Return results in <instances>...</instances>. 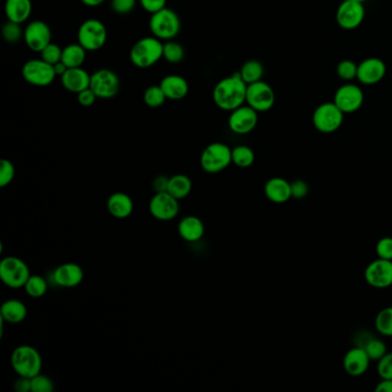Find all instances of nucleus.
<instances>
[{"label": "nucleus", "instance_id": "1", "mask_svg": "<svg viewBox=\"0 0 392 392\" xmlns=\"http://www.w3.org/2000/svg\"><path fill=\"white\" fill-rule=\"evenodd\" d=\"M247 83L237 71L217 82L213 90L214 103L219 109L231 112L247 103Z\"/></svg>", "mask_w": 392, "mask_h": 392}, {"label": "nucleus", "instance_id": "2", "mask_svg": "<svg viewBox=\"0 0 392 392\" xmlns=\"http://www.w3.org/2000/svg\"><path fill=\"white\" fill-rule=\"evenodd\" d=\"M129 57L135 67L141 69L152 67L163 57V43L154 36L142 38L134 44Z\"/></svg>", "mask_w": 392, "mask_h": 392}, {"label": "nucleus", "instance_id": "3", "mask_svg": "<svg viewBox=\"0 0 392 392\" xmlns=\"http://www.w3.org/2000/svg\"><path fill=\"white\" fill-rule=\"evenodd\" d=\"M10 362L17 375L28 379H33L34 376L41 374L43 367L41 353L31 345L17 346L12 353Z\"/></svg>", "mask_w": 392, "mask_h": 392}, {"label": "nucleus", "instance_id": "4", "mask_svg": "<svg viewBox=\"0 0 392 392\" xmlns=\"http://www.w3.org/2000/svg\"><path fill=\"white\" fill-rule=\"evenodd\" d=\"M150 30L160 41H172L181 30V20L175 10L165 7L163 10L151 14Z\"/></svg>", "mask_w": 392, "mask_h": 392}, {"label": "nucleus", "instance_id": "5", "mask_svg": "<svg viewBox=\"0 0 392 392\" xmlns=\"http://www.w3.org/2000/svg\"><path fill=\"white\" fill-rule=\"evenodd\" d=\"M229 146L224 143H212L206 146L200 157V166L208 174H219L233 163V157Z\"/></svg>", "mask_w": 392, "mask_h": 392}, {"label": "nucleus", "instance_id": "6", "mask_svg": "<svg viewBox=\"0 0 392 392\" xmlns=\"http://www.w3.org/2000/svg\"><path fill=\"white\" fill-rule=\"evenodd\" d=\"M78 41L87 51H98L107 41L105 24L97 19H88L80 26Z\"/></svg>", "mask_w": 392, "mask_h": 392}, {"label": "nucleus", "instance_id": "7", "mask_svg": "<svg viewBox=\"0 0 392 392\" xmlns=\"http://www.w3.org/2000/svg\"><path fill=\"white\" fill-rule=\"evenodd\" d=\"M30 276V269L20 258L10 256L0 262V278L8 287H24Z\"/></svg>", "mask_w": 392, "mask_h": 392}, {"label": "nucleus", "instance_id": "8", "mask_svg": "<svg viewBox=\"0 0 392 392\" xmlns=\"http://www.w3.org/2000/svg\"><path fill=\"white\" fill-rule=\"evenodd\" d=\"M344 115L335 103H323L315 109L312 122L318 132L332 134L341 128L344 121Z\"/></svg>", "mask_w": 392, "mask_h": 392}, {"label": "nucleus", "instance_id": "9", "mask_svg": "<svg viewBox=\"0 0 392 392\" xmlns=\"http://www.w3.org/2000/svg\"><path fill=\"white\" fill-rule=\"evenodd\" d=\"M22 76L29 84L44 88L53 83L57 73L53 64H48L41 57L27 61L22 67Z\"/></svg>", "mask_w": 392, "mask_h": 392}, {"label": "nucleus", "instance_id": "10", "mask_svg": "<svg viewBox=\"0 0 392 392\" xmlns=\"http://www.w3.org/2000/svg\"><path fill=\"white\" fill-rule=\"evenodd\" d=\"M247 104L258 113L267 112L275 104L274 90L264 81L249 84L247 90Z\"/></svg>", "mask_w": 392, "mask_h": 392}, {"label": "nucleus", "instance_id": "11", "mask_svg": "<svg viewBox=\"0 0 392 392\" xmlns=\"http://www.w3.org/2000/svg\"><path fill=\"white\" fill-rule=\"evenodd\" d=\"M120 85L118 75L109 69H99L91 75L90 89L98 98H113L120 91Z\"/></svg>", "mask_w": 392, "mask_h": 392}, {"label": "nucleus", "instance_id": "12", "mask_svg": "<svg viewBox=\"0 0 392 392\" xmlns=\"http://www.w3.org/2000/svg\"><path fill=\"white\" fill-rule=\"evenodd\" d=\"M365 20L364 3L355 0H345L336 10V21L341 29L353 30L362 26Z\"/></svg>", "mask_w": 392, "mask_h": 392}, {"label": "nucleus", "instance_id": "13", "mask_svg": "<svg viewBox=\"0 0 392 392\" xmlns=\"http://www.w3.org/2000/svg\"><path fill=\"white\" fill-rule=\"evenodd\" d=\"M150 213L154 219L160 221H172L179 213V199L170 193H157L149 204Z\"/></svg>", "mask_w": 392, "mask_h": 392}, {"label": "nucleus", "instance_id": "14", "mask_svg": "<svg viewBox=\"0 0 392 392\" xmlns=\"http://www.w3.org/2000/svg\"><path fill=\"white\" fill-rule=\"evenodd\" d=\"M364 100L365 97L362 89L351 83L341 85V88L337 89L334 97V103L344 114L358 112L364 105Z\"/></svg>", "mask_w": 392, "mask_h": 392}, {"label": "nucleus", "instance_id": "15", "mask_svg": "<svg viewBox=\"0 0 392 392\" xmlns=\"http://www.w3.org/2000/svg\"><path fill=\"white\" fill-rule=\"evenodd\" d=\"M52 33L44 21H33L24 29V39L31 51L41 53L51 43Z\"/></svg>", "mask_w": 392, "mask_h": 392}, {"label": "nucleus", "instance_id": "16", "mask_svg": "<svg viewBox=\"0 0 392 392\" xmlns=\"http://www.w3.org/2000/svg\"><path fill=\"white\" fill-rule=\"evenodd\" d=\"M365 280L371 287L386 289L392 285V260L377 258L366 267Z\"/></svg>", "mask_w": 392, "mask_h": 392}, {"label": "nucleus", "instance_id": "17", "mask_svg": "<svg viewBox=\"0 0 392 392\" xmlns=\"http://www.w3.org/2000/svg\"><path fill=\"white\" fill-rule=\"evenodd\" d=\"M258 125V112L251 106L242 105L230 113L228 125L237 135H247Z\"/></svg>", "mask_w": 392, "mask_h": 392}, {"label": "nucleus", "instance_id": "18", "mask_svg": "<svg viewBox=\"0 0 392 392\" xmlns=\"http://www.w3.org/2000/svg\"><path fill=\"white\" fill-rule=\"evenodd\" d=\"M386 74V66L380 57H371L358 64L357 80L365 85L377 84Z\"/></svg>", "mask_w": 392, "mask_h": 392}, {"label": "nucleus", "instance_id": "19", "mask_svg": "<svg viewBox=\"0 0 392 392\" xmlns=\"http://www.w3.org/2000/svg\"><path fill=\"white\" fill-rule=\"evenodd\" d=\"M371 362L372 360L364 348L360 346H355L346 352L344 360H343V366H344L345 372L348 373V375L358 377L367 372Z\"/></svg>", "mask_w": 392, "mask_h": 392}, {"label": "nucleus", "instance_id": "20", "mask_svg": "<svg viewBox=\"0 0 392 392\" xmlns=\"http://www.w3.org/2000/svg\"><path fill=\"white\" fill-rule=\"evenodd\" d=\"M84 278V271L80 265L74 262L62 264L53 271V280L61 287H75L80 285Z\"/></svg>", "mask_w": 392, "mask_h": 392}, {"label": "nucleus", "instance_id": "21", "mask_svg": "<svg viewBox=\"0 0 392 392\" xmlns=\"http://www.w3.org/2000/svg\"><path fill=\"white\" fill-rule=\"evenodd\" d=\"M60 78L62 87L73 93H80L85 89L90 88L91 82V75L82 67L68 68Z\"/></svg>", "mask_w": 392, "mask_h": 392}, {"label": "nucleus", "instance_id": "22", "mask_svg": "<svg viewBox=\"0 0 392 392\" xmlns=\"http://www.w3.org/2000/svg\"><path fill=\"white\" fill-rule=\"evenodd\" d=\"M265 195L271 203L284 204L292 198L291 183L282 177H273L265 184Z\"/></svg>", "mask_w": 392, "mask_h": 392}, {"label": "nucleus", "instance_id": "23", "mask_svg": "<svg viewBox=\"0 0 392 392\" xmlns=\"http://www.w3.org/2000/svg\"><path fill=\"white\" fill-rule=\"evenodd\" d=\"M159 85L163 89V93L166 95L167 99L170 100H181L186 98V95L189 93L188 82L179 75L165 76Z\"/></svg>", "mask_w": 392, "mask_h": 392}, {"label": "nucleus", "instance_id": "24", "mask_svg": "<svg viewBox=\"0 0 392 392\" xmlns=\"http://www.w3.org/2000/svg\"><path fill=\"white\" fill-rule=\"evenodd\" d=\"M107 211L115 219H127L134 211V202L132 197L125 193H115L107 200Z\"/></svg>", "mask_w": 392, "mask_h": 392}, {"label": "nucleus", "instance_id": "25", "mask_svg": "<svg viewBox=\"0 0 392 392\" xmlns=\"http://www.w3.org/2000/svg\"><path fill=\"white\" fill-rule=\"evenodd\" d=\"M179 235L182 240L195 243L202 240L205 235V224L199 217L188 215L179 221Z\"/></svg>", "mask_w": 392, "mask_h": 392}, {"label": "nucleus", "instance_id": "26", "mask_svg": "<svg viewBox=\"0 0 392 392\" xmlns=\"http://www.w3.org/2000/svg\"><path fill=\"white\" fill-rule=\"evenodd\" d=\"M355 343H357V346L364 348L371 360H374V362H379L380 359L386 353L384 341L369 334L368 332H359L355 337Z\"/></svg>", "mask_w": 392, "mask_h": 392}, {"label": "nucleus", "instance_id": "27", "mask_svg": "<svg viewBox=\"0 0 392 392\" xmlns=\"http://www.w3.org/2000/svg\"><path fill=\"white\" fill-rule=\"evenodd\" d=\"M33 13L31 0H6L5 15L7 20L22 24L30 17Z\"/></svg>", "mask_w": 392, "mask_h": 392}, {"label": "nucleus", "instance_id": "28", "mask_svg": "<svg viewBox=\"0 0 392 392\" xmlns=\"http://www.w3.org/2000/svg\"><path fill=\"white\" fill-rule=\"evenodd\" d=\"M27 306L19 299H8L3 301L0 308L1 320L8 323H20L27 318Z\"/></svg>", "mask_w": 392, "mask_h": 392}, {"label": "nucleus", "instance_id": "29", "mask_svg": "<svg viewBox=\"0 0 392 392\" xmlns=\"http://www.w3.org/2000/svg\"><path fill=\"white\" fill-rule=\"evenodd\" d=\"M193 190V181L189 176L184 174H177V175L169 177L167 193H170L176 199H184L189 196Z\"/></svg>", "mask_w": 392, "mask_h": 392}, {"label": "nucleus", "instance_id": "30", "mask_svg": "<svg viewBox=\"0 0 392 392\" xmlns=\"http://www.w3.org/2000/svg\"><path fill=\"white\" fill-rule=\"evenodd\" d=\"M87 50L80 43L78 44H69L62 48V57L61 61L68 68L82 67L87 57Z\"/></svg>", "mask_w": 392, "mask_h": 392}, {"label": "nucleus", "instance_id": "31", "mask_svg": "<svg viewBox=\"0 0 392 392\" xmlns=\"http://www.w3.org/2000/svg\"><path fill=\"white\" fill-rule=\"evenodd\" d=\"M238 73L242 80L249 85L256 82L262 81L265 69L260 61L249 60L242 66Z\"/></svg>", "mask_w": 392, "mask_h": 392}, {"label": "nucleus", "instance_id": "32", "mask_svg": "<svg viewBox=\"0 0 392 392\" xmlns=\"http://www.w3.org/2000/svg\"><path fill=\"white\" fill-rule=\"evenodd\" d=\"M233 163L240 168H249L252 166L256 160L253 150L247 145H238L231 151Z\"/></svg>", "mask_w": 392, "mask_h": 392}, {"label": "nucleus", "instance_id": "33", "mask_svg": "<svg viewBox=\"0 0 392 392\" xmlns=\"http://www.w3.org/2000/svg\"><path fill=\"white\" fill-rule=\"evenodd\" d=\"M143 99L146 106H149L151 109H158L166 103L167 97L160 85H151L144 91Z\"/></svg>", "mask_w": 392, "mask_h": 392}, {"label": "nucleus", "instance_id": "34", "mask_svg": "<svg viewBox=\"0 0 392 392\" xmlns=\"http://www.w3.org/2000/svg\"><path fill=\"white\" fill-rule=\"evenodd\" d=\"M24 290L33 298H41L48 291V282L43 276L39 275H31L27 283L24 285Z\"/></svg>", "mask_w": 392, "mask_h": 392}, {"label": "nucleus", "instance_id": "35", "mask_svg": "<svg viewBox=\"0 0 392 392\" xmlns=\"http://www.w3.org/2000/svg\"><path fill=\"white\" fill-rule=\"evenodd\" d=\"M186 57V51L177 42L167 41L163 44V59L169 64H179Z\"/></svg>", "mask_w": 392, "mask_h": 392}, {"label": "nucleus", "instance_id": "36", "mask_svg": "<svg viewBox=\"0 0 392 392\" xmlns=\"http://www.w3.org/2000/svg\"><path fill=\"white\" fill-rule=\"evenodd\" d=\"M375 327L381 335L392 337V306L379 312L376 315Z\"/></svg>", "mask_w": 392, "mask_h": 392}, {"label": "nucleus", "instance_id": "37", "mask_svg": "<svg viewBox=\"0 0 392 392\" xmlns=\"http://www.w3.org/2000/svg\"><path fill=\"white\" fill-rule=\"evenodd\" d=\"M24 30L21 29V24H15L12 21H7L6 24H3V29H1L3 39L10 44H14V43L20 41L21 38H24Z\"/></svg>", "mask_w": 392, "mask_h": 392}, {"label": "nucleus", "instance_id": "38", "mask_svg": "<svg viewBox=\"0 0 392 392\" xmlns=\"http://www.w3.org/2000/svg\"><path fill=\"white\" fill-rule=\"evenodd\" d=\"M336 73H337L338 78H341L343 81H352L357 78L358 64L352 60L341 61L336 67Z\"/></svg>", "mask_w": 392, "mask_h": 392}, {"label": "nucleus", "instance_id": "39", "mask_svg": "<svg viewBox=\"0 0 392 392\" xmlns=\"http://www.w3.org/2000/svg\"><path fill=\"white\" fill-rule=\"evenodd\" d=\"M15 176V167L10 160L3 159L0 161V186H10Z\"/></svg>", "mask_w": 392, "mask_h": 392}, {"label": "nucleus", "instance_id": "40", "mask_svg": "<svg viewBox=\"0 0 392 392\" xmlns=\"http://www.w3.org/2000/svg\"><path fill=\"white\" fill-rule=\"evenodd\" d=\"M30 380L31 392H52L55 390V384L48 376L38 374Z\"/></svg>", "mask_w": 392, "mask_h": 392}, {"label": "nucleus", "instance_id": "41", "mask_svg": "<svg viewBox=\"0 0 392 392\" xmlns=\"http://www.w3.org/2000/svg\"><path fill=\"white\" fill-rule=\"evenodd\" d=\"M41 57L43 60L48 62V64L55 66V64L61 61V57H62V48H61L59 45L53 44L51 42V43L41 52Z\"/></svg>", "mask_w": 392, "mask_h": 392}, {"label": "nucleus", "instance_id": "42", "mask_svg": "<svg viewBox=\"0 0 392 392\" xmlns=\"http://www.w3.org/2000/svg\"><path fill=\"white\" fill-rule=\"evenodd\" d=\"M377 374L381 379L392 380V352H386L377 362Z\"/></svg>", "mask_w": 392, "mask_h": 392}, {"label": "nucleus", "instance_id": "43", "mask_svg": "<svg viewBox=\"0 0 392 392\" xmlns=\"http://www.w3.org/2000/svg\"><path fill=\"white\" fill-rule=\"evenodd\" d=\"M376 254L381 259L392 260V237H383L377 242Z\"/></svg>", "mask_w": 392, "mask_h": 392}, {"label": "nucleus", "instance_id": "44", "mask_svg": "<svg viewBox=\"0 0 392 392\" xmlns=\"http://www.w3.org/2000/svg\"><path fill=\"white\" fill-rule=\"evenodd\" d=\"M111 6L115 13L125 15L135 8L136 0H112Z\"/></svg>", "mask_w": 392, "mask_h": 392}, {"label": "nucleus", "instance_id": "45", "mask_svg": "<svg viewBox=\"0 0 392 392\" xmlns=\"http://www.w3.org/2000/svg\"><path fill=\"white\" fill-rule=\"evenodd\" d=\"M308 184L303 179H296L291 182V195L294 199H303L308 196Z\"/></svg>", "mask_w": 392, "mask_h": 392}, {"label": "nucleus", "instance_id": "46", "mask_svg": "<svg viewBox=\"0 0 392 392\" xmlns=\"http://www.w3.org/2000/svg\"><path fill=\"white\" fill-rule=\"evenodd\" d=\"M143 10L150 14H154L166 7L167 0H139Z\"/></svg>", "mask_w": 392, "mask_h": 392}, {"label": "nucleus", "instance_id": "47", "mask_svg": "<svg viewBox=\"0 0 392 392\" xmlns=\"http://www.w3.org/2000/svg\"><path fill=\"white\" fill-rule=\"evenodd\" d=\"M97 98H98V97L96 96L95 92L92 91L90 88L85 89L83 91L78 93V104L83 106V107H90V106L93 105Z\"/></svg>", "mask_w": 392, "mask_h": 392}, {"label": "nucleus", "instance_id": "48", "mask_svg": "<svg viewBox=\"0 0 392 392\" xmlns=\"http://www.w3.org/2000/svg\"><path fill=\"white\" fill-rule=\"evenodd\" d=\"M168 181L169 177H166V176H157L152 183L153 190L156 191V193H165V191H167Z\"/></svg>", "mask_w": 392, "mask_h": 392}, {"label": "nucleus", "instance_id": "49", "mask_svg": "<svg viewBox=\"0 0 392 392\" xmlns=\"http://www.w3.org/2000/svg\"><path fill=\"white\" fill-rule=\"evenodd\" d=\"M14 389L17 392L31 391V380L24 377V376H19V380H17L14 384Z\"/></svg>", "mask_w": 392, "mask_h": 392}, {"label": "nucleus", "instance_id": "50", "mask_svg": "<svg viewBox=\"0 0 392 392\" xmlns=\"http://www.w3.org/2000/svg\"><path fill=\"white\" fill-rule=\"evenodd\" d=\"M376 392H392V380L382 379L376 386Z\"/></svg>", "mask_w": 392, "mask_h": 392}, {"label": "nucleus", "instance_id": "51", "mask_svg": "<svg viewBox=\"0 0 392 392\" xmlns=\"http://www.w3.org/2000/svg\"><path fill=\"white\" fill-rule=\"evenodd\" d=\"M67 66H66V64H64L62 61H60V62H57V64H55V73H57V76H62V75L66 73V71H67Z\"/></svg>", "mask_w": 392, "mask_h": 392}, {"label": "nucleus", "instance_id": "52", "mask_svg": "<svg viewBox=\"0 0 392 392\" xmlns=\"http://www.w3.org/2000/svg\"><path fill=\"white\" fill-rule=\"evenodd\" d=\"M105 0H81V3L85 6L88 7H97L102 5Z\"/></svg>", "mask_w": 392, "mask_h": 392}, {"label": "nucleus", "instance_id": "53", "mask_svg": "<svg viewBox=\"0 0 392 392\" xmlns=\"http://www.w3.org/2000/svg\"><path fill=\"white\" fill-rule=\"evenodd\" d=\"M355 1H358V3H365L366 0H355Z\"/></svg>", "mask_w": 392, "mask_h": 392}]
</instances>
